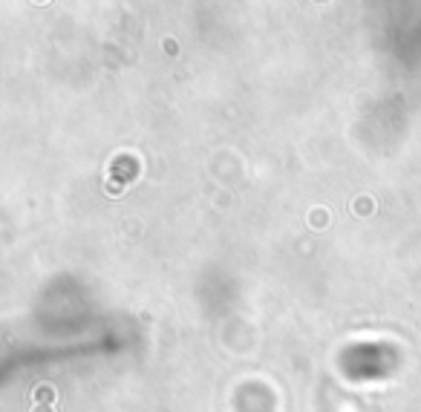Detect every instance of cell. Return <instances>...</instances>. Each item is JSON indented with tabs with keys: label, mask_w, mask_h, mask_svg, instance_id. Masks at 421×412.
Here are the masks:
<instances>
[{
	"label": "cell",
	"mask_w": 421,
	"mask_h": 412,
	"mask_svg": "<svg viewBox=\"0 0 421 412\" xmlns=\"http://www.w3.org/2000/svg\"><path fill=\"white\" fill-rule=\"evenodd\" d=\"M35 398H46V401H49V398H52V389H43V386H41V389L35 392Z\"/></svg>",
	"instance_id": "6da1fadb"
}]
</instances>
